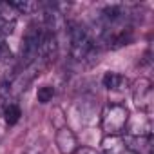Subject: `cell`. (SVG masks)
Wrapping results in <instances>:
<instances>
[{
	"instance_id": "1",
	"label": "cell",
	"mask_w": 154,
	"mask_h": 154,
	"mask_svg": "<svg viewBox=\"0 0 154 154\" xmlns=\"http://www.w3.org/2000/svg\"><path fill=\"white\" fill-rule=\"evenodd\" d=\"M44 31L45 27L38 26V24H31L22 38V49H20V58L24 67L31 65L36 62L38 54H40V45H42V38H44Z\"/></svg>"
},
{
	"instance_id": "2",
	"label": "cell",
	"mask_w": 154,
	"mask_h": 154,
	"mask_svg": "<svg viewBox=\"0 0 154 154\" xmlns=\"http://www.w3.org/2000/svg\"><path fill=\"white\" fill-rule=\"evenodd\" d=\"M129 123V111L122 103H109L102 112V129L105 134H122Z\"/></svg>"
},
{
	"instance_id": "3",
	"label": "cell",
	"mask_w": 154,
	"mask_h": 154,
	"mask_svg": "<svg viewBox=\"0 0 154 154\" xmlns=\"http://www.w3.org/2000/svg\"><path fill=\"white\" fill-rule=\"evenodd\" d=\"M69 36H71V54L72 58L76 60H85L93 49H94V44L87 33V29L80 24H71V29H69Z\"/></svg>"
},
{
	"instance_id": "4",
	"label": "cell",
	"mask_w": 154,
	"mask_h": 154,
	"mask_svg": "<svg viewBox=\"0 0 154 154\" xmlns=\"http://www.w3.org/2000/svg\"><path fill=\"white\" fill-rule=\"evenodd\" d=\"M132 98H134V103L149 112L150 107H152V82L149 78H140L136 84H134V91H132Z\"/></svg>"
},
{
	"instance_id": "5",
	"label": "cell",
	"mask_w": 154,
	"mask_h": 154,
	"mask_svg": "<svg viewBox=\"0 0 154 154\" xmlns=\"http://www.w3.org/2000/svg\"><path fill=\"white\" fill-rule=\"evenodd\" d=\"M54 143H56V149H58L60 154H74L76 150H78V140H76L74 132L69 127L58 129Z\"/></svg>"
},
{
	"instance_id": "6",
	"label": "cell",
	"mask_w": 154,
	"mask_h": 154,
	"mask_svg": "<svg viewBox=\"0 0 154 154\" xmlns=\"http://www.w3.org/2000/svg\"><path fill=\"white\" fill-rule=\"evenodd\" d=\"M58 51V40H56V35L53 31H44V38H42V45H40V56L44 60H51L54 58Z\"/></svg>"
},
{
	"instance_id": "7",
	"label": "cell",
	"mask_w": 154,
	"mask_h": 154,
	"mask_svg": "<svg viewBox=\"0 0 154 154\" xmlns=\"http://www.w3.org/2000/svg\"><path fill=\"white\" fill-rule=\"evenodd\" d=\"M102 149L103 154H122L127 147L120 134H105V138L102 140Z\"/></svg>"
},
{
	"instance_id": "8",
	"label": "cell",
	"mask_w": 154,
	"mask_h": 154,
	"mask_svg": "<svg viewBox=\"0 0 154 154\" xmlns=\"http://www.w3.org/2000/svg\"><path fill=\"white\" fill-rule=\"evenodd\" d=\"M123 18H125V9H123V6L112 4V6H105V8L102 9V20H103L107 26L120 24Z\"/></svg>"
},
{
	"instance_id": "9",
	"label": "cell",
	"mask_w": 154,
	"mask_h": 154,
	"mask_svg": "<svg viewBox=\"0 0 154 154\" xmlns=\"http://www.w3.org/2000/svg\"><path fill=\"white\" fill-rule=\"evenodd\" d=\"M102 84H103V87H105V89H109V91H122L129 82H127L125 76H122V74H118V72L109 71V72H105V74H103Z\"/></svg>"
},
{
	"instance_id": "10",
	"label": "cell",
	"mask_w": 154,
	"mask_h": 154,
	"mask_svg": "<svg viewBox=\"0 0 154 154\" xmlns=\"http://www.w3.org/2000/svg\"><path fill=\"white\" fill-rule=\"evenodd\" d=\"M22 116V111L17 103H6L4 105V118L8 122V125H15Z\"/></svg>"
},
{
	"instance_id": "11",
	"label": "cell",
	"mask_w": 154,
	"mask_h": 154,
	"mask_svg": "<svg viewBox=\"0 0 154 154\" xmlns=\"http://www.w3.org/2000/svg\"><path fill=\"white\" fill-rule=\"evenodd\" d=\"M53 96H54V87H51V85H42L36 91V100L40 103H49L53 100Z\"/></svg>"
},
{
	"instance_id": "12",
	"label": "cell",
	"mask_w": 154,
	"mask_h": 154,
	"mask_svg": "<svg viewBox=\"0 0 154 154\" xmlns=\"http://www.w3.org/2000/svg\"><path fill=\"white\" fill-rule=\"evenodd\" d=\"M17 13H29V11H33L35 8H36V4H33V2H27V0H15V2H8Z\"/></svg>"
},
{
	"instance_id": "13",
	"label": "cell",
	"mask_w": 154,
	"mask_h": 154,
	"mask_svg": "<svg viewBox=\"0 0 154 154\" xmlns=\"http://www.w3.org/2000/svg\"><path fill=\"white\" fill-rule=\"evenodd\" d=\"M11 93H13V82H9V80H2V82H0V100H2V102L9 100Z\"/></svg>"
},
{
	"instance_id": "14",
	"label": "cell",
	"mask_w": 154,
	"mask_h": 154,
	"mask_svg": "<svg viewBox=\"0 0 154 154\" xmlns=\"http://www.w3.org/2000/svg\"><path fill=\"white\" fill-rule=\"evenodd\" d=\"M11 58V49L6 45L4 40H0V62H6Z\"/></svg>"
},
{
	"instance_id": "15",
	"label": "cell",
	"mask_w": 154,
	"mask_h": 154,
	"mask_svg": "<svg viewBox=\"0 0 154 154\" xmlns=\"http://www.w3.org/2000/svg\"><path fill=\"white\" fill-rule=\"evenodd\" d=\"M74 154H100V152H96L94 149H91V147H78V150H76Z\"/></svg>"
},
{
	"instance_id": "16",
	"label": "cell",
	"mask_w": 154,
	"mask_h": 154,
	"mask_svg": "<svg viewBox=\"0 0 154 154\" xmlns=\"http://www.w3.org/2000/svg\"><path fill=\"white\" fill-rule=\"evenodd\" d=\"M122 154H136V152H132V150H129V149H125V150H123Z\"/></svg>"
}]
</instances>
